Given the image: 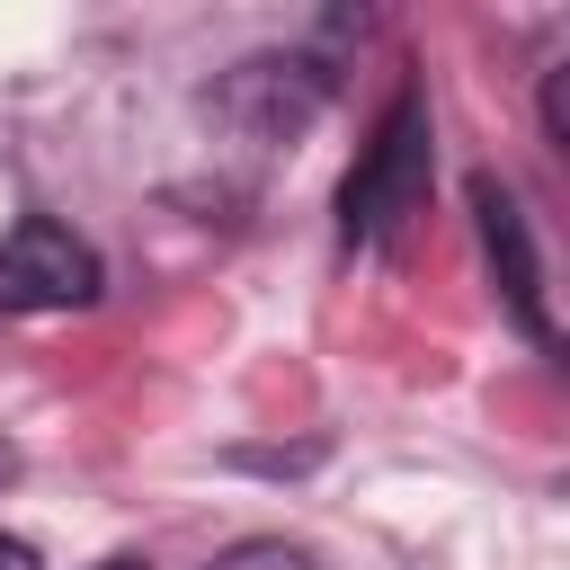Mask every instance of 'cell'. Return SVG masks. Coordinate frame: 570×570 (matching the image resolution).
Wrapping results in <instances>:
<instances>
[{
  "mask_svg": "<svg viewBox=\"0 0 570 570\" xmlns=\"http://www.w3.org/2000/svg\"><path fill=\"white\" fill-rule=\"evenodd\" d=\"M543 142H552V151H570V62H552V71H543Z\"/></svg>",
  "mask_w": 570,
  "mask_h": 570,
  "instance_id": "4",
  "label": "cell"
},
{
  "mask_svg": "<svg viewBox=\"0 0 570 570\" xmlns=\"http://www.w3.org/2000/svg\"><path fill=\"white\" fill-rule=\"evenodd\" d=\"M98 294V249L53 223V214H18L0 232V303L9 312H80Z\"/></svg>",
  "mask_w": 570,
  "mask_h": 570,
  "instance_id": "1",
  "label": "cell"
},
{
  "mask_svg": "<svg viewBox=\"0 0 570 570\" xmlns=\"http://www.w3.org/2000/svg\"><path fill=\"white\" fill-rule=\"evenodd\" d=\"M214 570H303V552H294V543H240V552H223Z\"/></svg>",
  "mask_w": 570,
  "mask_h": 570,
  "instance_id": "5",
  "label": "cell"
},
{
  "mask_svg": "<svg viewBox=\"0 0 570 570\" xmlns=\"http://www.w3.org/2000/svg\"><path fill=\"white\" fill-rule=\"evenodd\" d=\"M472 214H481V249H490V276H499V294H508V312L534 330V338H552V312H543V258H534V232H525V205L481 169L472 178Z\"/></svg>",
  "mask_w": 570,
  "mask_h": 570,
  "instance_id": "3",
  "label": "cell"
},
{
  "mask_svg": "<svg viewBox=\"0 0 570 570\" xmlns=\"http://www.w3.org/2000/svg\"><path fill=\"white\" fill-rule=\"evenodd\" d=\"M98 570H151V561H98Z\"/></svg>",
  "mask_w": 570,
  "mask_h": 570,
  "instance_id": "7",
  "label": "cell"
},
{
  "mask_svg": "<svg viewBox=\"0 0 570 570\" xmlns=\"http://www.w3.org/2000/svg\"><path fill=\"white\" fill-rule=\"evenodd\" d=\"M0 570H36V552H27L18 534H0Z\"/></svg>",
  "mask_w": 570,
  "mask_h": 570,
  "instance_id": "6",
  "label": "cell"
},
{
  "mask_svg": "<svg viewBox=\"0 0 570 570\" xmlns=\"http://www.w3.org/2000/svg\"><path fill=\"white\" fill-rule=\"evenodd\" d=\"M419 187H428V107H419V89H401V98H392V116L374 125L365 160H356V169H347V187H338V223H347V240L383 232Z\"/></svg>",
  "mask_w": 570,
  "mask_h": 570,
  "instance_id": "2",
  "label": "cell"
}]
</instances>
